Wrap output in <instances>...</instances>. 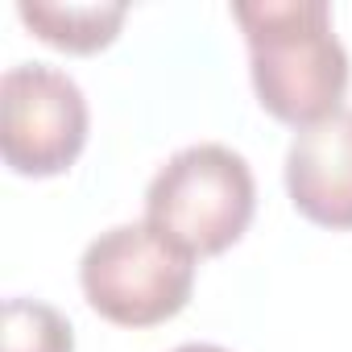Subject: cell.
Instances as JSON below:
<instances>
[{
  "label": "cell",
  "mask_w": 352,
  "mask_h": 352,
  "mask_svg": "<svg viewBox=\"0 0 352 352\" xmlns=\"http://www.w3.org/2000/svg\"><path fill=\"white\" fill-rule=\"evenodd\" d=\"M79 282L91 311L108 323L153 327L187 307L195 286V257L145 220L116 224L87 245Z\"/></svg>",
  "instance_id": "3957f363"
},
{
  "label": "cell",
  "mask_w": 352,
  "mask_h": 352,
  "mask_svg": "<svg viewBox=\"0 0 352 352\" xmlns=\"http://www.w3.org/2000/svg\"><path fill=\"white\" fill-rule=\"evenodd\" d=\"M174 352H228L220 344H183V348H174Z\"/></svg>",
  "instance_id": "ba28073f"
},
{
  "label": "cell",
  "mask_w": 352,
  "mask_h": 352,
  "mask_svg": "<svg viewBox=\"0 0 352 352\" xmlns=\"http://www.w3.org/2000/svg\"><path fill=\"white\" fill-rule=\"evenodd\" d=\"M257 208L249 162L216 141L179 149L145 191V224L191 257H216L232 249Z\"/></svg>",
  "instance_id": "7a4b0ae2"
},
{
  "label": "cell",
  "mask_w": 352,
  "mask_h": 352,
  "mask_svg": "<svg viewBox=\"0 0 352 352\" xmlns=\"http://www.w3.org/2000/svg\"><path fill=\"white\" fill-rule=\"evenodd\" d=\"M290 204L319 228H352V108L298 129L286 149Z\"/></svg>",
  "instance_id": "5b68a950"
},
{
  "label": "cell",
  "mask_w": 352,
  "mask_h": 352,
  "mask_svg": "<svg viewBox=\"0 0 352 352\" xmlns=\"http://www.w3.org/2000/svg\"><path fill=\"white\" fill-rule=\"evenodd\" d=\"M129 5L104 0V5H63V0H21L17 17L46 42L71 54H96L104 50L120 25H124Z\"/></svg>",
  "instance_id": "8992f818"
},
{
  "label": "cell",
  "mask_w": 352,
  "mask_h": 352,
  "mask_svg": "<svg viewBox=\"0 0 352 352\" xmlns=\"http://www.w3.org/2000/svg\"><path fill=\"white\" fill-rule=\"evenodd\" d=\"M87 145V100L67 71L9 67L0 79V153L25 179H54Z\"/></svg>",
  "instance_id": "277c9868"
},
{
  "label": "cell",
  "mask_w": 352,
  "mask_h": 352,
  "mask_svg": "<svg viewBox=\"0 0 352 352\" xmlns=\"http://www.w3.org/2000/svg\"><path fill=\"white\" fill-rule=\"evenodd\" d=\"M232 17L245 30L253 91L270 116L311 129L344 108L348 50L323 0H241Z\"/></svg>",
  "instance_id": "6da1fadb"
},
{
  "label": "cell",
  "mask_w": 352,
  "mask_h": 352,
  "mask_svg": "<svg viewBox=\"0 0 352 352\" xmlns=\"http://www.w3.org/2000/svg\"><path fill=\"white\" fill-rule=\"evenodd\" d=\"M0 352H75V331L63 311L38 298H5Z\"/></svg>",
  "instance_id": "52a82bcc"
}]
</instances>
